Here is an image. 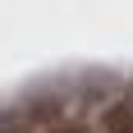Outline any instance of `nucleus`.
I'll return each instance as SVG.
<instances>
[{
  "mask_svg": "<svg viewBox=\"0 0 133 133\" xmlns=\"http://www.w3.org/2000/svg\"><path fill=\"white\" fill-rule=\"evenodd\" d=\"M55 133H83V129H55Z\"/></svg>",
  "mask_w": 133,
  "mask_h": 133,
  "instance_id": "nucleus-2",
  "label": "nucleus"
},
{
  "mask_svg": "<svg viewBox=\"0 0 133 133\" xmlns=\"http://www.w3.org/2000/svg\"><path fill=\"white\" fill-rule=\"evenodd\" d=\"M106 129H110V133H133V110H129V106L110 110V115H106Z\"/></svg>",
  "mask_w": 133,
  "mask_h": 133,
  "instance_id": "nucleus-1",
  "label": "nucleus"
}]
</instances>
